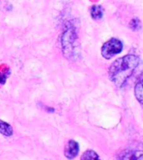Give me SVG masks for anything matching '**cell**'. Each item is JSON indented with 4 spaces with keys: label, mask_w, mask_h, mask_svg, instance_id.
<instances>
[{
    "label": "cell",
    "mask_w": 143,
    "mask_h": 160,
    "mask_svg": "<svg viewBox=\"0 0 143 160\" xmlns=\"http://www.w3.org/2000/svg\"><path fill=\"white\" fill-rule=\"evenodd\" d=\"M139 62L140 59L136 55H126L116 60L108 70L110 80L116 86L123 87L136 70Z\"/></svg>",
    "instance_id": "1"
},
{
    "label": "cell",
    "mask_w": 143,
    "mask_h": 160,
    "mask_svg": "<svg viewBox=\"0 0 143 160\" xmlns=\"http://www.w3.org/2000/svg\"><path fill=\"white\" fill-rule=\"evenodd\" d=\"M78 39H77V34L75 28L68 25L66 26L64 31L62 33L61 37V46H62V52L64 56L68 59H72L78 54L77 49H78Z\"/></svg>",
    "instance_id": "2"
},
{
    "label": "cell",
    "mask_w": 143,
    "mask_h": 160,
    "mask_svg": "<svg viewBox=\"0 0 143 160\" xmlns=\"http://www.w3.org/2000/svg\"><path fill=\"white\" fill-rule=\"evenodd\" d=\"M123 48L124 45L121 40H119L117 38H111L102 45L101 55L106 60L112 59L114 56L123 51Z\"/></svg>",
    "instance_id": "3"
},
{
    "label": "cell",
    "mask_w": 143,
    "mask_h": 160,
    "mask_svg": "<svg viewBox=\"0 0 143 160\" xmlns=\"http://www.w3.org/2000/svg\"><path fill=\"white\" fill-rule=\"evenodd\" d=\"M118 160H143V143H136L124 149Z\"/></svg>",
    "instance_id": "4"
},
{
    "label": "cell",
    "mask_w": 143,
    "mask_h": 160,
    "mask_svg": "<svg viewBox=\"0 0 143 160\" xmlns=\"http://www.w3.org/2000/svg\"><path fill=\"white\" fill-rule=\"evenodd\" d=\"M79 152V145L78 142L73 141V140H70L68 141L67 145L65 147L64 149V155L66 158L68 159H73L78 155Z\"/></svg>",
    "instance_id": "5"
},
{
    "label": "cell",
    "mask_w": 143,
    "mask_h": 160,
    "mask_svg": "<svg viewBox=\"0 0 143 160\" xmlns=\"http://www.w3.org/2000/svg\"><path fill=\"white\" fill-rule=\"evenodd\" d=\"M103 12H104V10H103V8L99 5H93L91 8V16L95 21H98V20L102 19Z\"/></svg>",
    "instance_id": "6"
},
{
    "label": "cell",
    "mask_w": 143,
    "mask_h": 160,
    "mask_svg": "<svg viewBox=\"0 0 143 160\" xmlns=\"http://www.w3.org/2000/svg\"><path fill=\"white\" fill-rule=\"evenodd\" d=\"M134 95L137 101L143 105V78L140 79L134 87Z\"/></svg>",
    "instance_id": "7"
},
{
    "label": "cell",
    "mask_w": 143,
    "mask_h": 160,
    "mask_svg": "<svg viewBox=\"0 0 143 160\" xmlns=\"http://www.w3.org/2000/svg\"><path fill=\"white\" fill-rule=\"evenodd\" d=\"M81 160H101V159L94 150L89 149L83 153V155L81 156Z\"/></svg>",
    "instance_id": "8"
},
{
    "label": "cell",
    "mask_w": 143,
    "mask_h": 160,
    "mask_svg": "<svg viewBox=\"0 0 143 160\" xmlns=\"http://www.w3.org/2000/svg\"><path fill=\"white\" fill-rule=\"evenodd\" d=\"M9 73H10V68L6 65L0 66V84H4L6 82L8 76H9Z\"/></svg>",
    "instance_id": "9"
},
{
    "label": "cell",
    "mask_w": 143,
    "mask_h": 160,
    "mask_svg": "<svg viewBox=\"0 0 143 160\" xmlns=\"http://www.w3.org/2000/svg\"><path fill=\"white\" fill-rule=\"evenodd\" d=\"M0 133L7 136V137H9V136H12L13 134V129L11 125H9L8 123L4 122V121H1L0 120Z\"/></svg>",
    "instance_id": "10"
},
{
    "label": "cell",
    "mask_w": 143,
    "mask_h": 160,
    "mask_svg": "<svg viewBox=\"0 0 143 160\" xmlns=\"http://www.w3.org/2000/svg\"><path fill=\"white\" fill-rule=\"evenodd\" d=\"M130 28L134 30V31H136V30H139L141 28V22L138 18H133L131 22H130Z\"/></svg>",
    "instance_id": "11"
}]
</instances>
